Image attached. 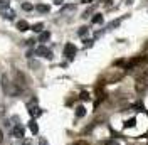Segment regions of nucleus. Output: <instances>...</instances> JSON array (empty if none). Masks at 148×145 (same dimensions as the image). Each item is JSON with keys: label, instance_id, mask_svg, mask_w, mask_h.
Masks as SVG:
<instances>
[{"label": "nucleus", "instance_id": "2eb2a0df", "mask_svg": "<svg viewBox=\"0 0 148 145\" xmlns=\"http://www.w3.org/2000/svg\"><path fill=\"white\" fill-rule=\"evenodd\" d=\"M135 125H136V118H131V120H128V122L125 123V130H128V128L135 127Z\"/></svg>", "mask_w": 148, "mask_h": 145}, {"label": "nucleus", "instance_id": "f8f14e48", "mask_svg": "<svg viewBox=\"0 0 148 145\" xmlns=\"http://www.w3.org/2000/svg\"><path fill=\"white\" fill-rule=\"evenodd\" d=\"M84 115H86V108H84L83 105H79V106L76 108V116H77V118H83Z\"/></svg>", "mask_w": 148, "mask_h": 145}, {"label": "nucleus", "instance_id": "4be33fe9", "mask_svg": "<svg viewBox=\"0 0 148 145\" xmlns=\"http://www.w3.org/2000/svg\"><path fill=\"white\" fill-rule=\"evenodd\" d=\"M73 145H89L88 142H84V140H77V142H74Z\"/></svg>", "mask_w": 148, "mask_h": 145}, {"label": "nucleus", "instance_id": "b1692460", "mask_svg": "<svg viewBox=\"0 0 148 145\" xmlns=\"http://www.w3.org/2000/svg\"><path fill=\"white\" fill-rule=\"evenodd\" d=\"M106 145H120V144H118L116 140H108V142H106Z\"/></svg>", "mask_w": 148, "mask_h": 145}, {"label": "nucleus", "instance_id": "393cba45", "mask_svg": "<svg viewBox=\"0 0 148 145\" xmlns=\"http://www.w3.org/2000/svg\"><path fill=\"white\" fill-rule=\"evenodd\" d=\"M56 3H57V5H61V3H62V2H64V0H54Z\"/></svg>", "mask_w": 148, "mask_h": 145}, {"label": "nucleus", "instance_id": "a878e982", "mask_svg": "<svg viewBox=\"0 0 148 145\" xmlns=\"http://www.w3.org/2000/svg\"><path fill=\"white\" fill-rule=\"evenodd\" d=\"M81 2H83V3H91L92 0H81Z\"/></svg>", "mask_w": 148, "mask_h": 145}, {"label": "nucleus", "instance_id": "0eeeda50", "mask_svg": "<svg viewBox=\"0 0 148 145\" xmlns=\"http://www.w3.org/2000/svg\"><path fill=\"white\" fill-rule=\"evenodd\" d=\"M17 29L20 32H25V31H29L30 27H29V22L27 20H18L17 22Z\"/></svg>", "mask_w": 148, "mask_h": 145}, {"label": "nucleus", "instance_id": "20e7f679", "mask_svg": "<svg viewBox=\"0 0 148 145\" xmlns=\"http://www.w3.org/2000/svg\"><path fill=\"white\" fill-rule=\"evenodd\" d=\"M15 78H17V81H15L14 84H15V86H17L18 90L22 91L24 88H25V78H24V74H22L20 71H17V72H15Z\"/></svg>", "mask_w": 148, "mask_h": 145}, {"label": "nucleus", "instance_id": "6e6552de", "mask_svg": "<svg viewBox=\"0 0 148 145\" xmlns=\"http://www.w3.org/2000/svg\"><path fill=\"white\" fill-rule=\"evenodd\" d=\"M37 12H40V14H47V12H51V7L49 5H46V3H39L36 7Z\"/></svg>", "mask_w": 148, "mask_h": 145}, {"label": "nucleus", "instance_id": "423d86ee", "mask_svg": "<svg viewBox=\"0 0 148 145\" xmlns=\"http://www.w3.org/2000/svg\"><path fill=\"white\" fill-rule=\"evenodd\" d=\"M10 86H12V83H9V76L7 74H3L2 76V90L5 94H9L10 93Z\"/></svg>", "mask_w": 148, "mask_h": 145}, {"label": "nucleus", "instance_id": "9d476101", "mask_svg": "<svg viewBox=\"0 0 148 145\" xmlns=\"http://www.w3.org/2000/svg\"><path fill=\"white\" fill-rule=\"evenodd\" d=\"M29 128H30V132H32L34 135L39 133V125L36 123V120H30V122H29Z\"/></svg>", "mask_w": 148, "mask_h": 145}, {"label": "nucleus", "instance_id": "9b49d317", "mask_svg": "<svg viewBox=\"0 0 148 145\" xmlns=\"http://www.w3.org/2000/svg\"><path fill=\"white\" fill-rule=\"evenodd\" d=\"M2 15H3L5 19H9V20H12V19L15 17V12H14L12 9H9V10H3V12H2Z\"/></svg>", "mask_w": 148, "mask_h": 145}, {"label": "nucleus", "instance_id": "6ab92c4d", "mask_svg": "<svg viewBox=\"0 0 148 145\" xmlns=\"http://www.w3.org/2000/svg\"><path fill=\"white\" fill-rule=\"evenodd\" d=\"M77 34H79L81 37H84L86 34H88V27H81V29L77 31Z\"/></svg>", "mask_w": 148, "mask_h": 145}, {"label": "nucleus", "instance_id": "dca6fc26", "mask_svg": "<svg viewBox=\"0 0 148 145\" xmlns=\"http://www.w3.org/2000/svg\"><path fill=\"white\" fill-rule=\"evenodd\" d=\"M120 24H121V19H116V20H113V22H110L108 29H116V27H118Z\"/></svg>", "mask_w": 148, "mask_h": 145}, {"label": "nucleus", "instance_id": "ddd939ff", "mask_svg": "<svg viewBox=\"0 0 148 145\" xmlns=\"http://www.w3.org/2000/svg\"><path fill=\"white\" fill-rule=\"evenodd\" d=\"M30 29H32L34 32H42V29H44V24H42V22H37V24H34Z\"/></svg>", "mask_w": 148, "mask_h": 145}, {"label": "nucleus", "instance_id": "cd10ccee", "mask_svg": "<svg viewBox=\"0 0 148 145\" xmlns=\"http://www.w3.org/2000/svg\"><path fill=\"white\" fill-rule=\"evenodd\" d=\"M0 3H5V0H0Z\"/></svg>", "mask_w": 148, "mask_h": 145}, {"label": "nucleus", "instance_id": "a211bd4d", "mask_svg": "<svg viewBox=\"0 0 148 145\" xmlns=\"http://www.w3.org/2000/svg\"><path fill=\"white\" fill-rule=\"evenodd\" d=\"M79 98H81L83 101H88V100H89V93H88V91H83V93L79 94Z\"/></svg>", "mask_w": 148, "mask_h": 145}, {"label": "nucleus", "instance_id": "4468645a", "mask_svg": "<svg viewBox=\"0 0 148 145\" xmlns=\"http://www.w3.org/2000/svg\"><path fill=\"white\" fill-rule=\"evenodd\" d=\"M92 24H103V15H101V14H94Z\"/></svg>", "mask_w": 148, "mask_h": 145}, {"label": "nucleus", "instance_id": "f3484780", "mask_svg": "<svg viewBox=\"0 0 148 145\" xmlns=\"http://www.w3.org/2000/svg\"><path fill=\"white\" fill-rule=\"evenodd\" d=\"M32 9H34V7H32L30 3H27V2H25V3H22V10H25V12H30Z\"/></svg>", "mask_w": 148, "mask_h": 145}, {"label": "nucleus", "instance_id": "f257e3e1", "mask_svg": "<svg viewBox=\"0 0 148 145\" xmlns=\"http://www.w3.org/2000/svg\"><path fill=\"white\" fill-rule=\"evenodd\" d=\"M27 108H29V113H30V116L32 118H37V116H40L42 115V110L37 106V100L34 98L30 103H27Z\"/></svg>", "mask_w": 148, "mask_h": 145}, {"label": "nucleus", "instance_id": "1a4fd4ad", "mask_svg": "<svg viewBox=\"0 0 148 145\" xmlns=\"http://www.w3.org/2000/svg\"><path fill=\"white\" fill-rule=\"evenodd\" d=\"M49 39H51V32L42 31V32H40V36H39V42H47Z\"/></svg>", "mask_w": 148, "mask_h": 145}, {"label": "nucleus", "instance_id": "bb28decb", "mask_svg": "<svg viewBox=\"0 0 148 145\" xmlns=\"http://www.w3.org/2000/svg\"><path fill=\"white\" fill-rule=\"evenodd\" d=\"M2 140H3V137H2V130H0V144H2Z\"/></svg>", "mask_w": 148, "mask_h": 145}, {"label": "nucleus", "instance_id": "39448f33", "mask_svg": "<svg viewBox=\"0 0 148 145\" xmlns=\"http://www.w3.org/2000/svg\"><path fill=\"white\" fill-rule=\"evenodd\" d=\"M12 135L15 138H24L25 137V128L22 127V125H15V127L12 128Z\"/></svg>", "mask_w": 148, "mask_h": 145}, {"label": "nucleus", "instance_id": "c85d7f7f", "mask_svg": "<svg viewBox=\"0 0 148 145\" xmlns=\"http://www.w3.org/2000/svg\"><path fill=\"white\" fill-rule=\"evenodd\" d=\"M103 2H106V3H108V2H111V0H103Z\"/></svg>", "mask_w": 148, "mask_h": 145}, {"label": "nucleus", "instance_id": "5701e85b", "mask_svg": "<svg viewBox=\"0 0 148 145\" xmlns=\"http://www.w3.org/2000/svg\"><path fill=\"white\" fill-rule=\"evenodd\" d=\"M114 64H116V66H125V61H123V59H118Z\"/></svg>", "mask_w": 148, "mask_h": 145}, {"label": "nucleus", "instance_id": "f03ea898", "mask_svg": "<svg viewBox=\"0 0 148 145\" xmlns=\"http://www.w3.org/2000/svg\"><path fill=\"white\" fill-rule=\"evenodd\" d=\"M76 51H77V49H76V46L71 44V42H67V44L64 46V56H66V57H69V59H73L74 56H76Z\"/></svg>", "mask_w": 148, "mask_h": 145}, {"label": "nucleus", "instance_id": "412c9836", "mask_svg": "<svg viewBox=\"0 0 148 145\" xmlns=\"http://www.w3.org/2000/svg\"><path fill=\"white\" fill-rule=\"evenodd\" d=\"M91 14H92V7H91V9H88V10L84 12V15H83V17H89Z\"/></svg>", "mask_w": 148, "mask_h": 145}, {"label": "nucleus", "instance_id": "7ed1b4c3", "mask_svg": "<svg viewBox=\"0 0 148 145\" xmlns=\"http://www.w3.org/2000/svg\"><path fill=\"white\" fill-rule=\"evenodd\" d=\"M36 54L37 56H44V57L51 59V57H52V51H51V49H47L46 46H39V47L36 49Z\"/></svg>", "mask_w": 148, "mask_h": 145}, {"label": "nucleus", "instance_id": "aec40b11", "mask_svg": "<svg viewBox=\"0 0 148 145\" xmlns=\"http://www.w3.org/2000/svg\"><path fill=\"white\" fill-rule=\"evenodd\" d=\"M39 145H49L47 140H46V137H39Z\"/></svg>", "mask_w": 148, "mask_h": 145}]
</instances>
